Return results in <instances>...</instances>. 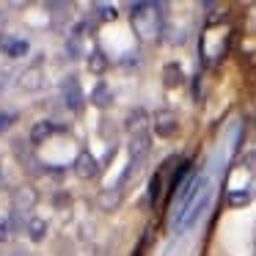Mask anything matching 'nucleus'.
Returning a JSON list of instances; mask_svg holds the SVG:
<instances>
[{"label": "nucleus", "mask_w": 256, "mask_h": 256, "mask_svg": "<svg viewBox=\"0 0 256 256\" xmlns=\"http://www.w3.org/2000/svg\"><path fill=\"white\" fill-rule=\"evenodd\" d=\"M36 201H39V196H36V190L34 188H17L14 190V196H12V206L17 212H28V210H34L36 206Z\"/></svg>", "instance_id": "6"}, {"label": "nucleus", "mask_w": 256, "mask_h": 256, "mask_svg": "<svg viewBox=\"0 0 256 256\" xmlns=\"http://www.w3.org/2000/svg\"><path fill=\"white\" fill-rule=\"evenodd\" d=\"M52 132H56V124L52 122H47V118L44 122H36L34 130H30V140H34V144H44Z\"/></svg>", "instance_id": "11"}, {"label": "nucleus", "mask_w": 256, "mask_h": 256, "mask_svg": "<svg viewBox=\"0 0 256 256\" xmlns=\"http://www.w3.org/2000/svg\"><path fill=\"white\" fill-rule=\"evenodd\" d=\"M86 64H88V72H94V74H102V72L108 69V58L102 56L100 50L88 52V58H86Z\"/></svg>", "instance_id": "15"}, {"label": "nucleus", "mask_w": 256, "mask_h": 256, "mask_svg": "<svg viewBox=\"0 0 256 256\" xmlns=\"http://www.w3.org/2000/svg\"><path fill=\"white\" fill-rule=\"evenodd\" d=\"M176 130H179V122H176V116H174L171 110L154 113V132L160 135V138H174Z\"/></svg>", "instance_id": "4"}, {"label": "nucleus", "mask_w": 256, "mask_h": 256, "mask_svg": "<svg viewBox=\"0 0 256 256\" xmlns=\"http://www.w3.org/2000/svg\"><path fill=\"white\" fill-rule=\"evenodd\" d=\"M118 201H122V190H118V188H113V190H102V193H100V206H102L105 212L116 210Z\"/></svg>", "instance_id": "12"}, {"label": "nucleus", "mask_w": 256, "mask_h": 256, "mask_svg": "<svg viewBox=\"0 0 256 256\" xmlns=\"http://www.w3.org/2000/svg\"><path fill=\"white\" fill-rule=\"evenodd\" d=\"M61 96H64V105L69 108V110H74V113H80L83 110V102H86V94H83V88H80V83H78V78H64V83H61Z\"/></svg>", "instance_id": "2"}, {"label": "nucleus", "mask_w": 256, "mask_h": 256, "mask_svg": "<svg viewBox=\"0 0 256 256\" xmlns=\"http://www.w3.org/2000/svg\"><path fill=\"white\" fill-rule=\"evenodd\" d=\"M74 174H78L80 179H94L96 174H100V162H96V157L88 154V152H80L78 160H74Z\"/></svg>", "instance_id": "5"}, {"label": "nucleus", "mask_w": 256, "mask_h": 256, "mask_svg": "<svg viewBox=\"0 0 256 256\" xmlns=\"http://www.w3.org/2000/svg\"><path fill=\"white\" fill-rule=\"evenodd\" d=\"M14 256H28V254H25V250H14Z\"/></svg>", "instance_id": "25"}, {"label": "nucleus", "mask_w": 256, "mask_h": 256, "mask_svg": "<svg viewBox=\"0 0 256 256\" xmlns=\"http://www.w3.org/2000/svg\"><path fill=\"white\" fill-rule=\"evenodd\" d=\"M248 201H250L248 190H232V193H228V204L232 206H245Z\"/></svg>", "instance_id": "18"}, {"label": "nucleus", "mask_w": 256, "mask_h": 256, "mask_svg": "<svg viewBox=\"0 0 256 256\" xmlns=\"http://www.w3.org/2000/svg\"><path fill=\"white\" fill-rule=\"evenodd\" d=\"M17 86H20L22 91H28V94L39 91L42 86H44V72H42V66H39V64H34V66H28V69H25V72L20 74Z\"/></svg>", "instance_id": "3"}, {"label": "nucleus", "mask_w": 256, "mask_h": 256, "mask_svg": "<svg viewBox=\"0 0 256 256\" xmlns=\"http://www.w3.org/2000/svg\"><path fill=\"white\" fill-rule=\"evenodd\" d=\"M8 237H12V226H8V220H0V242H6Z\"/></svg>", "instance_id": "22"}, {"label": "nucleus", "mask_w": 256, "mask_h": 256, "mask_svg": "<svg viewBox=\"0 0 256 256\" xmlns=\"http://www.w3.org/2000/svg\"><path fill=\"white\" fill-rule=\"evenodd\" d=\"M144 124H146V113L140 110V108L130 110V116H127V127H130V130H135V132H144Z\"/></svg>", "instance_id": "16"}, {"label": "nucleus", "mask_w": 256, "mask_h": 256, "mask_svg": "<svg viewBox=\"0 0 256 256\" xmlns=\"http://www.w3.org/2000/svg\"><path fill=\"white\" fill-rule=\"evenodd\" d=\"M96 17L102 20V22H113V20L118 17V12L113 6H105V3H100V6H96Z\"/></svg>", "instance_id": "19"}, {"label": "nucleus", "mask_w": 256, "mask_h": 256, "mask_svg": "<svg viewBox=\"0 0 256 256\" xmlns=\"http://www.w3.org/2000/svg\"><path fill=\"white\" fill-rule=\"evenodd\" d=\"M56 204H58V206H61V204H69V196H58Z\"/></svg>", "instance_id": "24"}, {"label": "nucleus", "mask_w": 256, "mask_h": 256, "mask_svg": "<svg viewBox=\"0 0 256 256\" xmlns=\"http://www.w3.org/2000/svg\"><path fill=\"white\" fill-rule=\"evenodd\" d=\"M0 50L6 52L8 58H20V56H25L28 52V42L25 39H0Z\"/></svg>", "instance_id": "10"}, {"label": "nucleus", "mask_w": 256, "mask_h": 256, "mask_svg": "<svg viewBox=\"0 0 256 256\" xmlns=\"http://www.w3.org/2000/svg\"><path fill=\"white\" fill-rule=\"evenodd\" d=\"M160 193H162V176L154 174L152 182H149V204H157V201H160Z\"/></svg>", "instance_id": "17"}, {"label": "nucleus", "mask_w": 256, "mask_h": 256, "mask_svg": "<svg viewBox=\"0 0 256 256\" xmlns=\"http://www.w3.org/2000/svg\"><path fill=\"white\" fill-rule=\"evenodd\" d=\"M66 52H69L72 58H83V50H80V42H78V36L66 42Z\"/></svg>", "instance_id": "21"}, {"label": "nucleus", "mask_w": 256, "mask_h": 256, "mask_svg": "<svg viewBox=\"0 0 256 256\" xmlns=\"http://www.w3.org/2000/svg\"><path fill=\"white\" fill-rule=\"evenodd\" d=\"M28 237L34 240V242H42V240L47 237V220L44 218H34V220L28 223Z\"/></svg>", "instance_id": "14"}, {"label": "nucleus", "mask_w": 256, "mask_h": 256, "mask_svg": "<svg viewBox=\"0 0 256 256\" xmlns=\"http://www.w3.org/2000/svg\"><path fill=\"white\" fill-rule=\"evenodd\" d=\"M154 3H132V28L140 39H154L160 34V14Z\"/></svg>", "instance_id": "1"}, {"label": "nucleus", "mask_w": 256, "mask_h": 256, "mask_svg": "<svg viewBox=\"0 0 256 256\" xmlns=\"http://www.w3.org/2000/svg\"><path fill=\"white\" fill-rule=\"evenodd\" d=\"M91 102H94L96 108H108L113 102V94H110V88H108L105 83H96V88L91 91Z\"/></svg>", "instance_id": "13"}, {"label": "nucleus", "mask_w": 256, "mask_h": 256, "mask_svg": "<svg viewBox=\"0 0 256 256\" xmlns=\"http://www.w3.org/2000/svg\"><path fill=\"white\" fill-rule=\"evenodd\" d=\"M162 83H166V88H179V86L184 83V72L179 64H166L162 66Z\"/></svg>", "instance_id": "9"}, {"label": "nucleus", "mask_w": 256, "mask_h": 256, "mask_svg": "<svg viewBox=\"0 0 256 256\" xmlns=\"http://www.w3.org/2000/svg\"><path fill=\"white\" fill-rule=\"evenodd\" d=\"M149 132H135L132 140H130V160H146V154H149Z\"/></svg>", "instance_id": "7"}, {"label": "nucleus", "mask_w": 256, "mask_h": 256, "mask_svg": "<svg viewBox=\"0 0 256 256\" xmlns=\"http://www.w3.org/2000/svg\"><path fill=\"white\" fill-rule=\"evenodd\" d=\"M14 116H8V113H0V132H6L8 127H12Z\"/></svg>", "instance_id": "23"}, {"label": "nucleus", "mask_w": 256, "mask_h": 256, "mask_svg": "<svg viewBox=\"0 0 256 256\" xmlns=\"http://www.w3.org/2000/svg\"><path fill=\"white\" fill-rule=\"evenodd\" d=\"M210 198H212V190L206 188L204 193H201L198 198H196V204L190 206V212H188V215H184V220H182V226H179V228H188V226H193V223H196V218H198L201 212L206 210V204H210Z\"/></svg>", "instance_id": "8"}, {"label": "nucleus", "mask_w": 256, "mask_h": 256, "mask_svg": "<svg viewBox=\"0 0 256 256\" xmlns=\"http://www.w3.org/2000/svg\"><path fill=\"white\" fill-rule=\"evenodd\" d=\"M8 226H12V232H22V226H25L22 212H17V210H14V212H12V218H8Z\"/></svg>", "instance_id": "20"}]
</instances>
